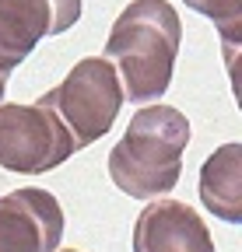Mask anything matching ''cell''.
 Instances as JSON below:
<instances>
[{"label": "cell", "instance_id": "9", "mask_svg": "<svg viewBox=\"0 0 242 252\" xmlns=\"http://www.w3.org/2000/svg\"><path fill=\"white\" fill-rule=\"evenodd\" d=\"M186 7H193L197 14L210 18L218 25L221 39L228 42V49L239 42V25H242V0H183Z\"/></svg>", "mask_w": 242, "mask_h": 252}, {"label": "cell", "instance_id": "1", "mask_svg": "<svg viewBox=\"0 0 242 252\" xmlns=\"http://www.w3.org/2000/svg\"><path fill=\"white\" fill-rule=\"evenodd\" d=\"M183 21L169 0H130L116 14L105 60L116 67L123 98L130 102H155L169 91Z\"/></svg>", "mask_w": 242, "mask_h": 252}, {"label": "cell", "instance_id": "3", "mask_svg": "<svg viewBox=\"0 0 242 252\" xmlns=\"http://www.w3.org/2000/svg\"><path fill=\"white\" fill-rule=\"evenodd\" d=\"M39 102L60 116L74 147L84 151L112 130V123L127 98H123V88H119L112 63L105 56H84Z\"/></svg>", "mask_w": 242, "mask_h": 252}, {"label": "cell", "instance_id": "8", "mask_svg": "<svg viewBox=\"0 0 242 252\" xmlns=\"http://www.w3.org/2000/svg\"><path fill=\"white\" fill-rule=\"evenodd\" d=\"M200 200L210 214L228 224L242 220V144H221L204 161Z\"/></svg>", "mask_w": 242, "mask_h": 252}, {"label": "cell", "instance_id": "11", "mask_svg": "<svg viewBox=\"0 0 242 252\" xmlns=\"http://www.w3.org/2000/svg\"><path fill=\"white\" fill-rule=\"evenodd\" d=\"M64 252H77V249H64Z\"/></svg>", "mask_w": 242, "mask_h": 252}, {"label": "cell", "instance_id": "2", "mask_svg": "<svg viewBox=\"0 0 242 252\" xmlns=\"http://www.w3.org/2000/svg\"><path fill=\"white\" fill-rule=\"evenodd\" d=\"M190 144V119L172 105L140 109L109 151V179L130 200H158L179 186Z\"/></svg>", "mask_w": 242, "mask_h": 252}, {"label": "cell", "instance_id": "6", "mask_svg": "<svg viewBox=\"0 0 242 252\" xmlns=\"http://www.w3.org/2000/svg\"><path fill=\"white\" fill-rule=\"evenodd\" d=\"M64 210L49 189L25 186L0 196V252H56Z\"/></svg>", "mask_w": 242, "mask_h": 252}, {"label": "cell", "instance_id": "5", "mask_svg": "<svg viewBox=\"0 0 242 252\" xmlns=\"http://www.w3.org/2000/svg\"><path fill=\"white\" fill-rule=\"evenodd\" d=\"M81 18V0H0V74L11 77L46 35Z\"/></svg>", "mask_w": 242, "mask_h": 252}, {"label": "cell", "instance_id": "10", "mask_svg": "<svg viewBox=\"0 0 242 252\" xmlns=\"http://www.w3.org/2000/svg\"><path fill=\"white\" fill-rule=\"evenodd\" d=\"M4 91H7V77L0 74V98H4Z\"/></svg>", "mask_w": 242, "mask_h": 252}, {"label": "cell", "instance_id": "4", "mask_svg": "<svg viewBox=\"0 0 242 252\" xmlns=\"http://www.w3.org/2000/svg\"><path fill=\"white\" fill-rule=\"evenodd\" d=\"M74 154L77 147L53 109L42 102H0V168L18 175H46Z\"/></svg>", "mask_w": 242, "mask_h": 252}, {"label": "cell", "instance_id": "7", "mask_svg": "<svg viewBox=\"0 0 242 252\" xmlns=\"http://www.w3.org/2000/svg\"><path fill=\"white\" fill-rule=\"evenodd\" d=\"M134 252H214V238L193 207L158 196L137 214Z\"/></svg>", "mask_w": 242, "mask_h": 252}]
</instances>
